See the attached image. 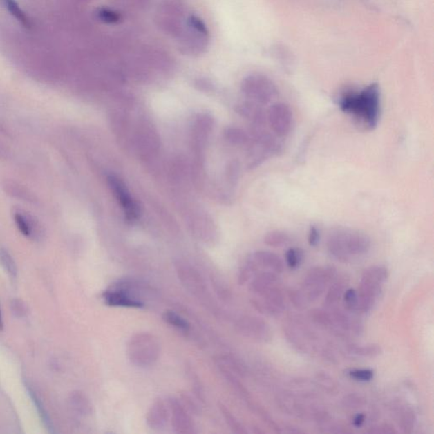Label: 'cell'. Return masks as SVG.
<instances>
[{"instance_id": "cell-36", "label": "cell", "mask_w": 434, "mask_h": 434, "mask_svg": "<svg viewBox=\"0 0 434 434\" xmlns=\"http://www.w3.org/2000/svg\"><path fill=\"white\" fill-rule=\"evenodd\" d=\"M227 135L229 140L237 144H245L248 143L249 140V138L246 133L240 129H230L228 131Z\"/></svg>"}, {"instance_id": "cell-14", "label": "cell", "mask_w": 434, "mask_h": 434, "mask_svg": "<svg viewBox=\"0 0 434 434\" xmlns=\"http://www.w3.org/2000/svg\"><path fill=\"white\" fill-rule=\"evenodd\" d=\"M108 182L111 190L113 191L115 197H117V200L121 204L122 209H124L126 219L129 222H133L138 216V207L135 201L131 197L124 183L120 180L118 178L112 175L108 178Z\"/></svg>"}, {"instance_id": "cell-24", "label": "cell", "mask_w": 434, "mask_h": 434, "mask_svg": "<svg viewBox=\"0 0 434 434\" xmlns=\"http://www.w3.org/2000/svg\"><path fill=\"white\" fill-rule=\"evenodd\" d=\"M241 113L246 118L252 121L258 126H261L265 122V115L263 108L254 103H247L241 106Z\"/></svg>"}, {"instance_id": "cell-1", "label": "cell", "mask_w": 434, "mask_h": 434, "mask_svg": "<svg viewBox=\"0 0 434 434\" xmlns=\"http://www.w3.org/2000/svg\"><path fill=\"white\" fill-rule=\"evenodd\" d=\"M344 113L352 115L368 130L379 125L381 115V91L377 84H370L359 91H347L339 99Z\"/></svg>"}, {"instance_id": "cell-30", "label": "cell", "mask_w": 434, "mask_h": 434, "mask_svg": "<svg viewBox=\"0 0 434 434\" xmlns=\"http://www.w3.org/2000/svg\"><path fill=\"white\" fill-rule=\"evenodd\" d=\"M342 405L347 409H358L366 405V399L357 393H352V394L344 396Z\"/></svg>"}, {"instance_id": "cell-10", "label": "cell", "mask_w": 434, "mask_h": 434, "mask_svg": "<svg viewBox=\"0 0 434 434\" xmlns=\"http://www.w3.org/2000/svg\"><path fill=\"white\" fill-rule=\"evenodd\" d=\"M235 328L239 334L256 340L258 342L267 343L272 339L270 326L261 317H242L236 321Z\"/></svg>"}, {"instance_id": "cell-5", "label": "cell", "mask_w": 434, "mask_h": 434, "mask_svg": "<svg viewBox=\"0 0 434 434\" xmlns=\"http://www.w3.org/2000/svg\"><path fill=\"white\" fill-rule=\"evenodd\" d=\"M162 351L156 336L149 332H138L131 337L126 346L129 361L138 368H148L158 361Z\"/></svg>"}, {"instance_id": "cell-39", "label": "cell", "mask_w": 434, "mask_h": 434, "mask_svg": "<svg viewBox=\"0 0 434 434\" xmlns=\"http://www.w3.org/2000/svg\"><path fill=\"white\" fill-rule=\"evenodd\" d=\"M321 428H323V432L332 433H350V430L344 428L341 424H331L329 420L320 424Z\"/></svg>"}, {"instance_id": "cell-3", "label": "cell", "mask_w": 434, "mask_h": 434, "mask_svg": "<svg viewBox=\"0 0 434 434\" xmlns=\"http://www.w3.org/2000/svg\"><path fill=\"white\" fill-rule=\"evenodd\" d=\"M179 50L182 54L198 56L205 53L209 42V30L199 17L191 15L177 37Z\"/></svg>"}, {"instance_id": "cell-26", "label": "cell", "mask_w": 434, "mask_h": 434, "mask_svg": "<svg viewBox=\"0 0 434 434\" xmlns=\"http://www.w3.org/2000/svg\"><path fill=\"white\" fill-rule=\"evenodd\" d=\"M95 16L100 22L108 25L118 24L122 20L121 14L108 7H100L97 9Z\"/></svg>"}, {"instance_id": "cell-34", "label": "cell", "mask_w": 434, "mask_h": 434, "mask_svg": "<svg viewBox=\"0 0 434 434\" xmlns=\"http://www.w3.org/2000/svg\"><path fill=\"white\" fill-rule=\"evenodd\" d=\"M351 379L359 381H370L374 377V372L370 369H355L349 372Z\"/></svg>"}, {"instance_id": "cell-9", "label": "cell", "mask_w": 434, "mask_h": 434, "mask_svg": "<svg viewBox=\"0 0 434 434\" xmlns=\"http://www.w3.org/2000/svg\"><path fill=\"white\" fill-rule=\"evenodd\" d=\"M137 284L130 281H122L104 292L103 299L108 306L113 308H143L144 303L135 292Z\"/></svg>"}, {"instance_id": "cell-7", "label": "cell", "mask_w": 434, "mask_h": 434, "mask_svg": "<svg viewBox=\"0 0 434 434\" xmlns=\"http://www.w3.org/2000/svg\"><path fill=\"white\" fill-rule=\"evenodd\" d=\"M242 91L247 98L259 104L272 102L279 93L275 82L270 77L260 73L246 77L242 82Z\"/></svg>"}, {"instance_id": "cell-42", "label": "cell", "mask_w": 434, "mask_h": 434, "mask_svg": "<svg viewBox=\"0 0 434 434\" xmlns=\"http://www.w3.org/2000/svg\"><path fill=\"white\" fill-rule=\"evenodd\" d=\"M181 402L183 404V406L186 407V409L189 411L191 413L198 414L200 413V408L198 406L196 402H194V399L189 395L185 394L182 395Z\"/></svg>"}, {"instance_id": "cell-19", "label": "cell", "mask_w": 434, "mask_h": 434, "mask_svg": "<svg viewBox=\"0 0 434 434\" xmlns=\"http://www.w3.org/2000/svg\"><path fill=\"white\" fill-rule=\"evenodd\" d=\"M179 279L182 281L188 289L193 291L194 293H199L203 292L205 289L203 279L201 276L194 269L182 267L179 265L178 269Z\"/></svg>"}, {"instance_id": "cell-37", "label": "cell", "mask_w": 434, "mask_h": 434, "mask_svg": "<svg viewBox=\"0 0 434 434\" xmlns=\"http://www.w3.org/2000/svg\"><path fill=\"white\" fill-rule=\"evenodd\" d=\"M15 220H16L17 225L19 230L25 236H30L32 234V226L27 217L21 213H17L15 215Z\"/></svg>"}, {"instance_id": "cell-4", "label": "cell", "mask_w": 434, "mask_h": 434, "mask_svg": "<svg viewBox=\"0 0 434 434\" xmlns=\"http://www.w3.org/2000/svg\"><path fill=\"white\" fill-rule=\"evenodd\" d=\"M388 279V269L383 265H372L363 272L357 292L358 312L368 313L374 308L383 291L384 283Z\"/></svg>"}, {"instance_id": "cell-31", "label": "cell", "mask_w": 434, "mask_h": 434, "mask_svg": "<svg viewBox=\"0 0 434 434\" xmlns=\"http://www.w3.org/2000/svg\"><path fill=\"white\" fill-rule=\"evenodd\" d=\"M317 381L321 388L329 394H334L338 390V384L332 377L325 372L317 373Z\"/></svg>"}, {"instance_id": "cell-21", "label": "cell", "mask_w": 434, "mask_h": 434, "mask_svg": "<svg viewBox=\"0 0 434 434\" xmlns=\"http://www.w3.org/2000/svg\"><path fill=\"white\" fill-rule=\"evenodd\" d=\"M216 361L219 368H225L228 371L234 373L235 375L237 374L238 376L245 377L247 374L245 363L234 357V355H219L216 359Z\"/></svg>"}, {"instance_id": "cell-41", "label": "cell", "mask_w": 434, "mask_h": 434, "mask_svg": "<svg viewBox=\"0 0 434 434\" xmlns=\"http://www.w3.org/2000/svg\"><path fill=\"white\" fill-rule=\"evenodd\" d=\"M366 433L371 434H394L397 433V431L391 425L380 424L372 426Z\"/></svg>"}, {"instance_id": "cell-43", "label": "cell", "mask_w": 434, "mask_h": 434, "mask_svg": "<svg viewBox=\"0 0 434 434\" xmlns=\"http://www.w3.org/2000/svg\"><path fill=\"white\" fill-rule=\"evenodd\" d=\"M320 230L318 229L317 227L315 225L310 226L308 234V243L310 246L317 247L320 243Z\"/></svg>"}, {"instance_id": "cell-13", "label": "cell", "mask_w": 434, "mask_h": 434, "mask_svg": "<svg viewBox=\"0 0 434 434\" xmlns=\"http://www.w3.org/2000/svg\"><path fill=\"white\" fill-rule=\"evenodd\" d=\"M170 406L171 422L172 429L178 434H193L196 433V426L191 417L189 411L183 406L181 400L171 397L168 399Z\"/></svg>"}, {"instance_id": "cell-16", "label": "cell", "mask_w": 434, "mask_h": 434, "mask_svg": "<svg viewBox=\"0 0 434 434\" xmlns=\"http://www.w3.org/2000/svg\"><path fill=\"white\" fill-rule=\"evenodd\" d=\"M393 411L402 431L406 433H413L417 421L413 408L406 404L397 402L393 407Z\"/></svg>"}, {"instance_id": "cell-12", "label": "cell", "mask_w": 434, "mask_h": 434, "mask_svg": "<svg viewBox=\"0 0 434 434\" xmlns=\"http://www.w3.org/2000/svg\"><path fill=\"white\" fill-rule=\"evenodd\" d=\"M252 303L254 308L265 316H279L285 310V299L283 292L276 285L254 298Z\"/></svg>"}, {"instance_id": "cell-18", "label": "cell", "mask_w": 434, "mask_h": 434, "mask_svg": "<svg viewBox=\"0 0 434 434\" xmlns=\"http://www.w3.org/2000/svg\"><path fill=\"white\" fill-rule=\"evenodd\" d=\"M253 258V260L256 261L258 267L260 269H267L268 271L274 272L278 273H282L284 270V263L278 254L270 252H264V250H260L250 254Z\"/></svg>"}, {"instance_id": "cell-20", "label": "cell", "mask_w": 434, "mask_h": 434, "mask_svg": "<svg viewBox=\"0 0 434 434\" xmlns=\"http://www.w3.org/2000/svg\"><path fill=\"white\" fill-rule=\"evenodd\" d=\"M332 285L329 287L327 295L325 299L326 308H334L340 299L343 297L344 292H346V287L348 285V279L346 276H336L335 279L332 281Z\"/></svg>"}, {"instance_id": "cell-33", "label": "cell", "mask_w": 434, "mask_h": 434, "mask_svg": "<svg viewBox=\"0 0 434 434\" xmlns=\"http://www.w3.org/2000/svg\"><path fill=\"white\" fill-rule=\"evenodd\" d=\"M3 1H5L7 9L9 10L11 15H13L19 21L21 22L22 25L28 27V19L26 17L25 13L20 8V6H18V3L15 1V0H3Z\"/></svg>"}, {"instance_id": "cell-2", "label": "cell", "mask_w": 434, "mask_h": 434, "mask_svg": "<svg viewBox=\"0 0 434 434\" xmlns=\"http://www.w3.org/2000/svg\"><path fill=\"white\" fill-rule=\"evenodd\" d=\"M368 235L350 228H338L331 232L327 241L329 254L340 263H349L355 257L364 256L371 249Z\"/></svg>"}, {"instance_id": "cell-15", "label": "cell", "mask_w": 434, "mask_h": 434, "mask_svg": "<svg viewBox=\"0 0 434 434\" xmlns=\"http://www.w3.org/2000/svg\"><path fill=\"white\" fill-rule=\"evenodd\" d=\"M170 406L168 400L157 398L149 408L145 421L149 428L162 430L170 420Z\"/></svg>"}, {"instance_id": "cell-23", "label": "cell", "mask_w": 434, "mask_h": 434, "mask_svg": "<svg viewBox=\"0 0 434 434\" xmlns=\"http://www.w3.org/2000/svg\"><path fill=\"white\" fill-rule=\"evenodd\" d=\"M162 318L164 323L174 328L176 330L183 332V334H187L190 330L189 321L173 310H164Z\"/></svg>"}, {"instance_id": "cell-27", "label": "cell", "mask_w": 434, "mask_h": 434, "mask_svg": "<svg viewBox=\"0 0 434 434\" xmlns=\"http://www.w3.org/2000/svg\"><path fill=\"white\" fill-rule=\"evenodd\" d=\"M290 235L285 232L275 230L269 232L264 237V243L265 245L274 248L287 245L290 243Z\"/></svg>"}, {"instance_id": "cell-28", "label": "cell", "mask_w": 434, "mask_h": 434, "mask_svg": "<svg viewBox=\"0 0 434 434\" xmlns=\"http://www.w3.org/2000/svg\"><path fill=\"white\" fill-rule=\"evenodd\" d=\"M219 410L222 413L224 420L226 424L229 426V428L235 433L245 434L247 433L244 426L238 422V419L234 416V414L231 413L230 410L226 406H224L223 403H219Z\"/></svg>"}, {"instance_id": "cell-32", "label": "cell", "mask_w": 434, "mask_h": 434, "mask_svg": "<svg viewBox=\"0 0 434 434\" xmlns=\"http://www.w3.org/2000/svg\"><path fill=\"white\" fill-rule=\"evenodd\" d=\"M286 263L291 269H295L299 267L304 259V252L301 249L290 248L286 252Z\"/></svg>"}, {"instance_id": "cell-6", "label": "cell", "mask_w": 434, "mask_h": 434, "mask_svg": "<svg viewBox=\"0 0 434 434\" xmlns=\"http://www.w3.org/2000/svg\"><path fill=\"white\" fill-rule=\"evenodd\" d=\"M338 275L332 265L314 267L310 269L301 284V290L308 304L317 301L324 293L326 287Z\"/></svg>"}, {"instance_id": "cell-35", "label": "cell", "mask_w": 434, "mask_h": 434, "mask_svg": "<svg viewBox=\"0 0 434 434\" xmlns=\"http://www.w3.org/2000/svg\"><path fill=\"white\" fill-rule=\"evenodd\" d=\"M290 299L293 305L299 310H305L309 305L299 290H293L290 292Z\"/></svg>"}, {"instance_id": "cell-25", "label": "cell", "mask_w": 434, "mask_h": 434, "mask_svg": "<svg viewBox=\"0 0 434 434\" xmlns=\"http://www.w3.org/2000/svg\"><path fill=\"white\" fill-rule=\"evenodd\" d=\"M260 268L258 267L256 261L253 260L252 256L247 258L245 263L239 271L238 276V282L239 285H244L252 280L254 276L259 272Z\"/></svg>"}, {"instance_id": "cell-8", "label": "cell", "mask_w": 434, "mask_h": 434, "mask_svg": "<svg viewBox=\"0 0 434 434\" xmlns=\"http://www.w3.org/2000/svg\"><path fill=\"white\" fill-rule=\"evenodd\" d=\"M185 9L180 2L170 0L162 3L156 11L158 27L167 35L178 37L186 21Z\"/></svg>"}, {"instance_id": "cell-22", "label": "cell", "mask_w": 434, "mask_h": 434, "mask_svg": "<svg viewBox=\"0 0 434 434\" xmlns=\"http://www.w3.org/2000/svg\"><path fill=\"white\" fill-rule=\"evenodd\" d=\"M347 350L350 354L357 355L362 357H377L383 354V349L379 344H350L348 346Z\"/></svg>"}, {"instance_id": "cell-11", "label": "cell", "mask_w": 434, "mask_h": 434, "mask_svg": "<svg viewBox=\"0 0 434 434\" xmlns=\"http://www.w3.org/2000/svg\"><path fill=\"white\" fill-rule=\"evenodd\" d=\"M267 122L275 135L286 137L293 129V111L289 104L282 102L274 103L269 108Z\"/></svg>"}, {"instance_id": "cell-17", "label": "cell", "mask_w": 434, "mask_h": 434, "mask_svg": "<svg viewBox=\"0 0 434 434\" xmlns=\"http://www.w3.org/2000/svg\"><path fill=\"white\" fill-rule=\"evenodd\" d=\"M279 278L276 273L272 271L259 272L249 284V290L256 296L265 293L272 287L276 285Z\"/></svg>"}, {"instance_id": "cell-40", "label": "cell", "mask_w": 434, "mask_h": 434, "mask_svg": "<svg viewBox=\"0 0 434 434\" xmlns=\"http://www.w3.org/2000/svg\"><path fill=\"white\" fill-rule=\"evenodd\" d=\"M0 261L6 268V270L10 273V274L15 276L17 273L16 265H15L14 261L11 259L8 253L5 252H0Z\"/></svg>"}, {"instance_id": "cell-38", "label": "cell", "mask_w": 434, "mask_h": 434, "mask_svg": "<svg viewBox=\"0 0 434 434\" xmlns=\"http://www.w3.org/2000/svg\"><path fill=\"white\" fill-rule=\"evenodd\" d=\"M187 372L189 373V379L191 383H192L194 394H196V397L201 400V402H204L205 395L203 388H202L200 381L199 380V377H198L196 374L193 372V370H189V371Z\"/></svg>"}, {"instance_id": "cell-45", "label": "cell", "mask_w": 434, "mask_h": 434, "mask_svg": "<svg viewBox=\"0 0 434 434\" xmlns=\"http://www.w3.org/2000/svg\"><path fill=\"white\" fill-rule=\"evenodd\" d=\"M3 318H2V314H1V310H0V330H2L3 329Z\"/></svg>"}, {"instance_id": "cell-29", "label": "cell", "mask_w": 434, "mask_h": 434, "mask_svg": "<svg viewBox=\"0 0 434 434\" xmlns=\"http://www.w3.org/2000/svg\"><path fill=\"white\" fill-rule=\"evenodd\" d=\"M344 309L351 313L358 312V293L353 289H348L343 295Z\"/></svg>"}, {"instance_id": "cell-44", "label": "cell", "mask_w": 434, "mask_h": 434, "mask_svg": "<svg viewBox=\"0 0 434 434\" xmlns=\"http://www.w3.org/2000/svg\"><path fill=\"white\" fill-rule=\"evenodd\" d=\"M366 421V415L364 413H359L353 419V424L355 428H361Z\"/></svg>"}]
</instances>
